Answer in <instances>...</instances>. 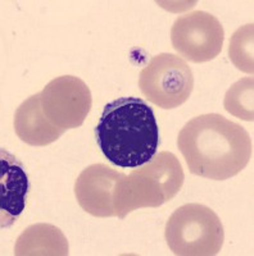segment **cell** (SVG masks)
Segmentation results:
<instances>
[{
    "mask_svg": "<svg viewBox=\"0 0 254 256\" xmlns=\"http://www.w3.org/2000/svg\"><path fill=\"white\" fill-rule=\"evenodd\" d=\"M177 146L190 173L213 180L236 176L253 154L245 128L216 113L189 120L178 134Z\"/></svg>",
    "mask_w": 254,
    "mask_h": 256,
    "instance_id": "6da1fadb",
    "label": "cell"
},
{
    "mask_svg": "<svg viewBox=\"0 0 254 256\" xmlns=\"http://www.w3.org/2000/svg\"><path fill=\"white\" fill-rule=\"evenodd\" d=\"M95 137L109 163L121 168L144 166L159 146L154 112L140 98H120L105 105Z\"/></svg>",
    "mask_w": 254,
    "mask_h": 256,
    "instance_id": "7a4b0ae2",
    "label": "cell"
},
{
    "mask_svg": "<svg viewBox=\"0 0 254 256\" xmlns=\"http://www.w3.org/2000/svg\"><path fill=\"white\" fill-rule=\"evenodd\" d=\"M184 180V170L176 155L158 152L150 162L120 180L116 191L117 216L123 219L136 209L161 206L177 195Z\"/></svg>",
    "mask_w": 254,
    "mask_h": 256,
    "instance_id": "3957f363",
    "label": "cell"
},
{
    "mask_svg": "<svg viewBox=\"0 0 254 256\" xmlns=\"http://www.w3.org/2000/svg\"><path fill=\"white\" fill-rule=\"evenodd\" d=\"M166 241L178 256H213L221 251L225 232L210 208L186 204L172 212L166 223Z\"/></svg>",
    "mask_w": 254,
    "mask_h": 256,
    "instance_id": "277c9868",
    "label": "cell"
},
{
    "mask_svg": "<svg viewBox=\"0 0 254 256\" xmlns=\"http://www.w3.org/2000/svg\"><path fill=\"white\" fill-rule=\"evenodd\" d=\"M143 95L158 108L173 109L191 95L194 76L186 62L171 52L153 56L139 76Z\"/></svg>",
    "mask_w": 254,
    "mask_h": 256,
    "instance_id": "5b68a950",
    "label": "cell"
},
{
    "mask_svg": "<svg viewBox=\"0 0 254 256\" xmlns=\"http://www.w3.org/2000/svg\"><path fill=\"white\" fill-rule=\"evenodd\" d=\"M223 40L225 32L221 22L203 10L178 17L171 28L173 49L193 63H204L218 56Z\"/></svg>",
    "mask_w": 254,
    "mask_h": 256,
    "instance_id": "8992f818",
    "label": "cell"
},
{
    "mask_svg": "<svg viewBox=\"0 0 254 256\" xmlns=\"http://www.w3.org/2000/svg\"><path fill=\"white\" fill-rule=\"evenodd\" d=\"M40 95L48 120L65 131L82 126L93 104L90 88L76 76L52 80Z\"/></svg>",
    "mask_w": 254,
    "mask_h": 256,
    "instance_id": "52a82bcc",
    "label": "cell"
},
{
    "mask_svg": "<svg viewBox=\"0 0 254 256\" xmlns=\"http://www.w3.org/2000/svg\"><path fill=\"white\" fill-rule=\"evenodd\" d=\"M123 176L100 163L84 169L75 184V195L80 206L97 218L117 216L116 191Z\"/></svg>",
    "mask_w": 254,
    "mask_h": 256,
    "instance_id": "ba28073f",
    "label": "cell"
},
{
    "mask_svg": "<svg viewBox=\"0 0 254 256\" xmlns=\"http://www.w3.org/2000/svg\"><path fill=\"white\" fill-rule=\"evenodd\" d=\"M0 152V220L2 228H8L24 212L30 184L24 166L17 158L4 148Z\"/></svg>",
    "mask_w": 254,
    "mask_h": 256,
    "instance_id": "9c48e42d",
    "label": "cell"
},
{
    "mask_svg": "<svg viewBox=\"0 0 254 256\" xmlns=\"http://www.w3.org/2000/svg\"><path fill=\"white\" fill-rule=\"evenodd\" d=\"M15 131L21 140L30 146H47L66 132L48 120L43 110L40 92L30 96L17 108Z\"/></svg>",
    "mask_w": 254,
    "mask_h": 256,
    "instance_id": "30bf717a",
    "label": "cell"
},
{
    "mask_svg": "<svg viewBox=\"0 0 254 256\" xmlns=\"http://www.w3.org/2000/svg\"><path fill=\"white\" fill-rule=\"evenodd\" d=\"M15 255H68V241L53 224H33L17 238Z\"/></svg>",
    "mask_w": 254,
    "mask_h": 256,
    "instance_id": "8fae6325",
    "label": "cell"
},
{
    "mask_svg": "<svg viewBox=\"0 0 254 256\" xmlns=\"http://www.w3.org/2000/svg\"><path fill=\"white\" fill-rule=\"evenodd\" d=\"M254 81L245 77L231 84L223 100V106L231 116L246 122L254 120Z\"/></svg>",
    "mask_w": 254,
    "mask_h": 256,
    "instance_id": "7c38bea8",
    "label": "cell"
},
{
    "mask_svg": "<svg viewBox=\"0 0 254 256\" xmlns=\"http://www.w3.org/2000/svg\"><path fill=\"white\" fill-rule=\"evenodd\" d=\"M228 56L241 72L254 73V24H249L234 32L228 45Z\"/></svg>",
    "mask_w": 254,
    "mask_h": 256,
    "instance_id": "4fadbf2b",
    "label": "cell"
}]
</instances>
